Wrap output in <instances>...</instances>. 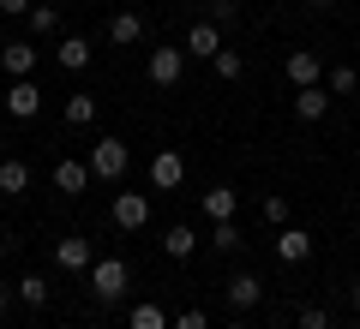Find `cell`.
<instances>
[{
  "instance_id": "obj_30",
  "label": "cell",
  "mask_w": 360,
  "mask_h": 329,
  "mask_svg": "<svg viewBox=\"0 0 360 329\" xmlns=\"http://www.w3.org/2000/svg\"><path fill=\"white\" fill-rule=\"evenodd\" d=\"M168 329H210V317L198 311V305H186V311H180V317H174V323H168Z\"/></svg>"
},
{
  "instance_id": "obj_12",
  "label": "cell",
  "mask_w": 360,
  "mask_h": 329,
  "mask_svg": "<svg viewBox=\"0 0 360 329\" xmlns=\"http://www.w3.org/2000/svg\"><path fill=\"white\" fill-rule=\"evenodd\" d=\"M0 66L13 78H30L37 72V42H0Z\"/></svg>"
},
{
  "instance_id": "obj_24",
  "label": "cell",
  "mask_w": 360,
  "mask_h": 329,
  "mask_svg": "<svg viewBox=\"0 0 360 329\" xmlns=\"http://www.w3.org/2000/svg\"><path fill=\"white\" fill-rule=\"evenodd\" d=\"M132 329H168V311L150 305V300H139V305H132Z\"/></svg>"
},
{
  "instance_id": "obj_10",
  "label": "cell",
  "mask_w": 360,
  "mask_h": 329,
  "mask_svg": "<svg viewBox=\"0 0 360 329\" xmlns=\"http://www.w3.org/2000/svg\"><path fill=\"white\" fill-rule=\"evenodd\" d=\"M222 293H229V305H234V311H252V305L264 300V281H258L252 269H240V276H229V288H222Z\"/></svg>"
},
{
  "instance_id": "obj_25",
  "label": "cell",
  "mask_w": 360,
  "mask_h": 329,
  "mask_svg": "<svg viewBox=\"0 0 360 329\" xmlns=\"http://www.w3.org/2000/svg\"><path fill=\"white\" fill-rule=\"evenodd\" d=\"M96 120V96H66V126H90Z\"/></svg>"
},
{
  "instance_id": "obj_26",
  "label": "cell",
  "mask_w": 360,
  "mask_h": 329,
  "mask_svg": "<svg viewBox=\"0 0 360 329\" xmlns=\"http://www.w3.org/2000/svg\"><path fill=\"white\" fill-rule=\"evenodd\" d=\"M354 90H360V72L354 66H336L330 72V96H354Z\"/></svg>"
},
{
  "instance_id": "obj_23",
  "label": "cell",
  "mask_w": 360,
  "mask_h": 329,
  "mask_svg": "<svg viewBox=\"0 0 360 329\" xmlns=\"http://www.w3.org/2000/svg\"><path fill=\"white\" fill-rule=\"evenodd\" d=\"M210 72H217L222 84H234V78L246 72V60H240V54H234V48H217V54H210Z\"/></svg>"
},
{
  "instance_id": "obj_18",
  "label": "cell",
  "mask_w": 360,
  "mask_h": 329,
  "mask_svg": "<svg viewBox=\"0 0 360 329\" xmlns=\"http://www.w3.org/2000/svg\"><path fill=\"white\" fill-rule=\"evenodd\" d=\"M108 42H120V48L144 42V18L139 13H115V18H108Z\"/></svg>"
},
{
  "instance_id": "obj_13",
  "label": "cell",
  "mask_w": 360,
  "mask_h": 329,
  "mask_svg": "<svg viewBox=\"0 0 360 329\" xmlns=\"http://www.w3.org/2000/svg\"><path fill=\"white\" fill-rule=\"evenodd\" d=\"M84 186H90V162H72V156H66V162H54V192L78 198Z\"/></svg>"
},
{
  "instance_id": "obj_4",
  "label": "cell",
  "mask_w": 360,
  "mask_h": 329,
  "mask_svg": "<svg viewBox=\"0 0 360 329\" xmlns=\"http://www.w3.org/2000/svg\"><path fill=\"white\" fill-rule=\"evenodd\" d=\"M54 264H60L66 276H84V269L96 264V252H90L84 234H66V240H54Z\"/></svg>"
},
{
  "instance_id": "obj_31",
  "label": "cell",
  "mask_w": 360,
  "mask_h": 329,
  "mask_svg": "<svg viewBox=\"0 0 360 329\" xmlns=\"http://www.w3.org/2000/svg\"><path fill=\"white\" fill-rule=\"evenodd\" d=\"M30 6H37V0H0V13H6V18H25Z\"/></svg>"
},
{
  "instance_id": "obj_27",
  "label": "cell",
  "mask_w": 360,
  "mask_h": 329,
  "mask_svg": "<svg viewBox=\"0 0 360 329\" xmlns=\"http://www.w3.org/2000/svg\"><path fill=\"white\" fill-rule=\"evenodd\" d=\"M264 222H270V228H288V198H283V192H270V198H264Z\"/></svg>"
},
{
  "instance_id": "obj_33",
  "label": "cell",
  "mask_w": 360,
  "mask_h": 329,
  "mask_svg": "<svg viewBox=\"0 0 360 329\" xmlns=\"http://www.w3.org/2000/svg\"><path fill=\"white\" fill-rule=\"evenodd\" d=\"M307 6H336V0H307Z\"/></svg>"
},
{
  "instance_id": "obj_15",
  "label": "cell",
  "mask_w": 360,
  "mask_h": 329,
  "mask_svg": "<svg viewBox=\"0 0 360 329\" xmlns=\"http://www.w3.org/2000/svg\"><path fill=\"white\" fill-rule=\"evenodd\" d=\"M324 108H330V96H324V84H307V90H295V120H324Z\"/></svg>"
},
{
  "instance_id": "obj_28",
  "label": "cell",
  "mask_w": 360,
  "mask_h": 329,
  "mask_svg": "<svg viewBox=\"0 0 360 329\" xmlns=\"http://www.w3.org/2000/svg\"><path fill=\"white\" fill-rule=\"evenodd\" d=\"M295 329H330V311H324V305H300Z\"/></svg>"
},
{
  "instance_id": "obj_17",
  "label": "cell",
  "mask_w": 360,
  "mask_h": 329,
  "mask_svg": "<svg viewBox=\"0 0 360 329\" xmlns=\"http://www.w3.org/2000/svg\"><path fill=\"white\" fill-rule=\"evenodd\" d=\"M54 60H60L66 72H84V66H90V42L84 36H60V42H54Z\"/></svg>"
},
{
  "instance_id": "obj_29",
  "label": "cell",
  "mask_w": 360,
  "mask_h": 329,
  "mask_svg": "<svg viewBox=\"0 0 360 329\" xmlns=\"http://www.w3.org/2000/svg\"><path fill=\"white\" fill-rule=\"evenodd\" d=\"M240 18V0H210V25H234Z\"/></svg>"
},
{
  "instance_id": "obj_8",
  "label": "cell",
  "mask_w": 360,
  "mask_h": 329,
  "mask_svg": "<svg viewBox=\"0 0 360 329\" xmlns=\"http://www.w3.org/2000/svg\"><path fill=\"white\" fill-rule=\"evenodd\" d=\"M180 180H186V156H180V150H156L150 156V186L156 192H174Z\"/></svg>"
},
{
  "instance_id": "obj_16",
  "label": "cell",
  "mask_w": 360,
  "mask_h": 329,
  "mask_svg": "<svg viewBox=\"0 0 360 329\" xmlns=\"http://www.w3.org/2000/svg\"><path fill=\"white\" fill-rule=\"evenodd\" d=\"M162 252H168V257H174V264H186V257H193V252H198V234H193V228H186V222H174V228H168V234H162Z\"/></svg>"
},
{
  "instance_id": "obj_11",
  "label": "cell",
  "mask_w": 360,
  "mask_h": 329,
  "mask_svg": "<svg viewBox=\"0 0 360 329\" xmlns=\"http://www.w3.org/2000/svg\"><path fill=\"white\" fill-rule=\"evenodd\" d=\"M217 48H222V25H210V18H205V25L186 30V60H210Z\"/></svg>"
},
{
  "instance_id": "obj_36",
  "label": "cell",
  "mask_w": 360,
  "mask_h": 329,
  "mask_svg": "<svg viewBox=\"0 0 360 329\" xmlns=\"http://www.w3.org/2000/svg\"><path fill=\"white\" fill-rule=\"evenodd\" d=\"M348 329H360V323H348Z\"/></svg>"
},
{
  "instance_id": "obj_3",
  "label": "cell",
  "mask_w": 360,
  "mask_h": 329,
  "mask_svg": "<svg viewBox=\"0 0 360 329\" xmlns=\"http://www.w3.org/2000/svg\"><path fill=\"white\" fill-rule=\"evenodd\" d=\"M0 108L13 120H37L42 114V90H37V78H13V90L0 96Z\"/></svg>"
},
{
  "instance_id": "obj_7",
  "label": "cell",
  "mask_w": 360,
  "mask_h": 329,
  "mask_svg": "<svg viewBox=\"0 0 360 329\" xmlns=\"http://www.w3.org/2000/svg\"><path fill=\"white\" fill-rule=\"evenodd\" d=\"M283 72H288V84H295V90H307V84H324V60H319L312 48H295V54L283 60Z\"/></svg>"
},
{
  "instance_id": "obj_14",
  "label": "cell",
  "mask_w": 360,
  "mask_h": 329,
  "mask_svg": "<svg viewBox=\"0 0 360 329\" xmlns=\"http://www.w3.org/2000/svg\"><path fill=\"white\" fill-rule=\"evenodd\" d=\"M234 210H240V192L234 186H210L205 192V215L210 222H234Z\"/></svg>"
},
{
  "instance_id": "obj_22",
  "label": "cell",
  "mask_w": 360,
  "mask_h": 329,
  "mask_svg": "<svg viewBox=\"0 0 360 329\" xmlns=\"http://www.w3.org/2000/svg\"><path fill=\"white\" fill-rule=\"evenodd\" d=\"M210 246H217V252L229 257V252H240V246H246V234L234 228V222H210Z\"/></svg>"
},
{
  "instance_id": "obj_19",
  "label": "cell",
  "mask_w": 360,
  "mask_h": 329,
  "mask_svg": "<svg viewBox=\"0 0 360 329\" xmlns=\"http://www.w3.org/2000/svg\"><path fill=\"white\" fill-rule=\"evenodd\" d=\"M25 25H30V36H60V6H49V0H37L25 13Z\"/></svg>"
},
{
  "instance_id": "obj_35",
  "label": "cell",
  "mask_w": 360,
  "mask_h": 329,
  "mask_svg": "<svg viewBox=\"0 0 360 329\" xmlns=\"http://www.w3.org/2000/svg\"><path fill=\"white\" fill-rule=\"evenodd\" d=\"M229 329H252V323H229Z\"/></svg>"
},
{
  "instance_id": "obj_5",
  "label": "cell",
  "mask_w": 360,
  "mask_h": 329,
  "mask_svg": "<svg viewBox=\"0 0 360 329\" xmlns=\"http://www.w3.org/2000/svg\"><path fill=\"white\" fill-rule=\"evenodd\" d=\"M150 84H162V90H174L180 84V72H186V48H150Z\"/></svg>"
},
{
  "instance_id": "obj_34",
  "label": "cell",
  "mask_w": 360,
  "mask_h": 329,
  "mask_svg": "<svg viewBox=\"0 0 360 329\" xmlns=\"http://www.w3.org/2000/svg\"><path fill=\"white\" fill-rule=\"evenodd\" d=\"M354 311H360V281H354Z\"/></svg>"
},
{
  "instance_id": "obj_21",
  "label": "cell",
  "mask_w": 360,
  "mask_h": 329,
  "mask_svg": "<svg viewBox=\"0 0 360 329\" xmlns=\"http://www.w3.org/2000/svg\"><path fill=\"white\" fill-rule=\"evenodd\" d=\"M13 293H18V305H30V311H42V305H49V281H42L37 269H30V276H18Z\"/></svg>"
},
{
  "instance_id": "obj_20",
  "label": "cell",
  "mask_w": 360,
  "mask_h": 329,
  "mask_svg": "<svg viewBox=\"0 0 360 329\" xmlns=\"http://www.w3.org/2000/svg\"><path fill=\"white\" fill-rule=\"evenodd\" d=\"M0 192H6V198H18V192H30V162H18V156H6V162H0Z\"/></svg>"
},
{
  "instance_id": "obj_9",
  "label": "cell",
  "mask_w": 360,
  "mask_h": 329,
  "mask_svg": "<svg viewBox=\"0 0 360 329\" xmlns=\"http://www.w3.org/2000/svg\"><path fill=\"white\" fill-rule=\"evenodd\" d=\"M276 257H283V264H307V257H312V234L295 228V222L276 228Z\"/></svg>"
},
{
  "instance_id": "obj_6",
  "label": "cell",
  "mask_w": 360,
  "mask_h": 329,
  "mask_svg": "<svg viewBox=\"0 0 360 329\" xmlns=\"http://www.w3.org/2000/svg\"><path fill=\"white\" fill-rule=\"evenodd\" d=\"M108 215H115V228L139 234L144 222H150V198H144V192H120V198H115V210H108Z\"/></svg>"
},
{
  "instance_id": "obj_2",
  "label": "cell",
  "mask_w": 360,
  "mask_h": 329,
  "mask_svg": "<svg viewBox=\"0 0 360 329\" xmlns=\"http://www.w3.org/2000/svg\"><path fill=\"white\" fill-rule=\"evenodd\" d=\"M132 168V144L127 138H96L90 144V180H120Z\"/></svg>"
},
{
  "instance_id": "obj_1",
  "label": "cell",
  "mask_w": 360,
  "mask_h": 329,
  "mask_svg": "<svg viewBox=\"0 0 360 329\" xmlns=\"http://www.w3.org/2000/svg\"><path fill=\"white\" fill-rule=\"evenodd\" d=\"M84 276H90V293H96V300H127V288H132L127 257H96Z\"/></svg>"
},
{
  "instance_id": "obj_32",
  "label": "cell",
  "mask_w": 360,
  "mask_h": 329,
  "mask_svg": "<svg viewBox=\"0 0 360 329\" xmlns=\"http://www.w3.org/2000/svg\"><path fill=\"white\" fill-rule=\"evenodd\" d=\"M13 300H18V293H13V281H0V311H6Z\"/></svg>"
}]
</instances>
